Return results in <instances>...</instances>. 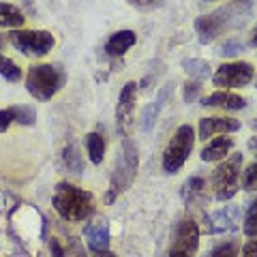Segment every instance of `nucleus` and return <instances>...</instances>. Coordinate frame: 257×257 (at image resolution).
Masks as SVG:
<instances>
[{"instance_id":"20e7f679","label":"nucleus","mask_w":257,"mask_h":257,"mask_svg":"<svg viewBox=\"0 0 257 257\" xmlns=\"http://www.w3.org/2000/svg\"><path fill=\"white\" fill-rule=\"evenodd\" d=\"M67 82L64 71L54 64H32L26 75V90L37 101H47L60 90Z\"/></svg>"},{"instance_id":"aec40b11","label":"nucleus","mask_w":257,"mask_h":257,"mask_svg":"<svg viewBox=\"0 0 257 257\" xmlns=\"http://www.w3.org/2000/svg\"><path fill=\"white\" fill-rule=\"evenodd\" d=\"M86 150L94 165L103 163V157H105V140H103L99 133H88L86 135Z\"/></svg>"},{"instance_id":"4be33fe9","label":"nucleus","mask_w":257,"mask_h":257,"mask_svg":"<svg viewBox=\"0 0 257 257\" xmlns=\"http://www.w3.org/2000/svg\"><path fill=\"white\" fill-rule=\"evenodd\" d=\"M62 159H64V165L69 167V172H73V174H82V170H84L82 155H79V150H77V146H75L73 142H69L67 146H64Z\"/></svg>"},{"instance_id":"c756f323","label":"nucleus","mask_w":257,"mask_h":257,"mask_svg":"<svg viewBox=\"0 0 257 257\" xmlns=\"http://www.w3.org/2000/svg\"><path fill=\"white\" fill-rule=\"evenodd\" d=\"M131 7H138V9H150V7H155L159 5L157 0H126Z\"/></svg>"},{"instance_id":"4468645a","label":"nucleus","mask_w":257,"mask_h":257,"mask_svg":"<svg viewBox=\"0 0 257 257\" xmlns=\"http://www.w3.org/2000/svg\"><path fill=\"white\" fill-rule=\"evenodd\" d=\"M172 94H174V84H167V86L161 88V92H159L157 99L142 111V122H140L142 131H150V128L155 126L157 118H159V114H161V109L165 107V103H167V99H170Z\"/></svg>"},{"instance_id":"423d86ee","label":"nucleus","mask_w":257,"mask_h":257,"mask_svg":"<svg viewBox=\"0 0 257 257\" xmlns=\"http://www.w3.org/2000/svg\"><path fill=\"white\" fill-rule=\"evenodd\" d=\"M240 165H242V155H231L227 161H223L214 170L212 187H214V197L219 202H227V199H231L238 193Z\"/></svg>"},{"instance_id":"bb28decb","label":"nucleus","mask_w":257,"mask_h":257,"mask_svg":"<svg viewBox=\"0 0 257 257\" xmlns=\"http://www.w3.org/2000/svg\"><path fill=\"white\" fill-rule=\"evenodd\" d=\"M238 242L236 240H229V242H225V244H221V246H216V248H212V255L214 257H236L238 255Z\"/></svg>"},{"instance_id":"9b49d317","label":"nucleus","mask_w":257,"mask_h":257,"mask_svg":"<svg viewBox=\"0 0 257 257\" xmlns=\"http://www.w3.org/2000/svg\"><path fill=\"white\" fill-rule=\"evenodd\" d=\"M84 238L92 253H109V225L107 221H94L84 227Z\"/></svg>"},{"instance_id":"f03ea898","label":"nucleus","mask_w":257,"mask_h":257,"mask_svg":"<svg viewBox=\"0 0 257 257\" xmlns=\"http://www.w3.org/2000/svg\"><path fill=\"white\" fill-rule=\"evenodd\" d=\"M52 204L64 221L69 223H82L94 212V197L92 193L75 187L69 182H60L56 187V193L52 197Z\"/></svg>"},{"instance_id":"e433bc0d","label":"nucleus","mask_w":257,"mask_h":257,"mask_svg":"<svg viewBox=\"0 0 257 257\" xmlns=\"http://www.w3.org/2000/svg\"><path fill=\"white\" fill-rule=\"evenodd\" d=\"M206 3H214V0H206Z\"/></svg>"},{"instance_id":"f704fd0d","label":"nucleus","mask_w":257,"mask_h":257,"mask_svg":"<svg viewBox=\"0 0 257 257\" xmlns=\"http://www.w3.org/2000/svg\"><path fill=\"white\" fill-rule=\"evenodd\" d=\"M251 126H253V128H257V118H255V120H253V122H251Z\"/></svg>"},{"instance_id":"39448f33","label":"nucleus","mask_w":257,"mask_h":257,"mask_svg":"<svg viewBox=\"0 0 257 257\" xmlns=\"http://www.w3.org/2000/svg\"><path fill=\"white\" fill-rule=\"evenodd\" d=\"M193 144H195V131H193V126L180 124L163 152V170L167 174H176L184 165V161L189 159L193 150Z\"/></svg>"},{"instance_id":"393cba45","label":"nucleus","mask_w":257,"mask_h":257,"mask_svg":"<svg viewBox=\"0 0 257 257\" xmlns=\"http://www.w3.org/2000/svg\"><path fill=\"white\" fill-rule=\"evenodd\" d=\"M240 52H244V45L240 43L238 39H227V41H223V45L219 47V54L227 56V58H231V56H236Z\"/></svg>"},{"instance_id":"2eb2a0df","label":"nucleus","mask_w":257,"mask_h":257,"mask_svg":"<svg viewBox=\"0 0 257 257\" xmlns=\"http://www.w3.org/2000/svg\"><path fill=\"white\" fill-rule=\"evenodd\" d=\"M202 105L206 107H221V109H244L246 107V101L242 99V96H238L234 92H227V90H219L214 92L210 96H206V99L202 101Z\"/></svg>"},{"instance_id":"7c9ffc66","label":"nucleus","mask_w":257,"mask_h":257,"mask_svg":"<svg viewBox=\"0 0 257 257\" xmlns=\"http://www.w3.org/2000/svg\"><path fill=\"white\" fill-rule=\"evenodd\" d=\"M242 255H257V242H255V240H251V242L244 244Z\"/></svg>"},{"instance_id":"ddd939ff","label":"nucleus","mask_w":257,"mask_h":257,"mask_svg":"<svg viewBox=\"0 0 257 257\" xmlns=\"http://www.w3.org/2000/svg\"><path fill=\"white\" fill-rule=\"evenodd\" d=\"M35 120H37L35 109L28 107V105L0 109V133H5L13 122L24 124V126H30V124H35Z\"/></svg>"},{"instance_id":"a878e982","label":"nucleus","mask_w":257,"mask_h":257,"mask_svg":"<svg viewBox=\"0 0 257 257\" xmlns=\"http://www.w3.org/2000/svg\"><path fill=\"white\" fill-rule=\"evenodd\" d=\"M242 189L244 191H257V161L246 167L244 178H242Z\"/></svg>"},{"instance_id":"dca6fc26","label":"nucleus","mask_w":257,"mask_h":257,"mask_svg":"<svg viewBox=\"0 0 257 257\" xmlns=\"http://www.w3.org/2000/svg\"><path fill=\"white\" fill-rule=\"evenodd\" d=\"M135 41H138V37H135L133 30H118L107 39L105 52L107 56H124L126 50H131L135 45Z\"/></svg>"},{"instance_id":"6ab92c4d","label":"nucleus","mask_w":257,"mask_h":257,"mask_svg":"<svg viewBox=\"0 0 257 257\" xmlns=\"http://www.w3.org/2000/svg\"><path fill=\"white\" fill-rule=\"evenodd\" d=\"M24 13L15 5L9 3H0V28H20L24 26Z\"/></svg>"},{"instance_id":"b1692460","label":"nucleus","mask_w":257,"mask_h":257,"mask_svg":"<svg viewBox=\"0 0 257 257\" xmlns=\"http://www.w3.org/2000/svg\"><path fill=\"white\" fill-rule=\"evenodd\" d=\"M242 231H244V234H246L248 238H255V236H257V199L251 204V208L246 210Z\"/></svg>"},{"instance_id":"9d476101","label":"nucleus","mask_w":257,"mask_h":257,"mask_svg":"<svg viewBox=\"0 0 257 257\" xmlns=\"http://www.w3.org/2000/svg\"><path fill=\"white\" fill-rule=\"evenodd\" d=\"M238 219H240V210L236 206H225L221 210L212 212L210 216H206V225L204 231L206 234H223L229 229H238Z\"/></svg>"},{"instance_id":"0eeeda50","label":"nucleus","mask_w":257,"mask_h":257,"mask_svg":"<svg viewBox=\"0 0 257 257\" xmlns=\"http://www.w3.org/2000/svg\"><path fill=\"white\" fill-rule=\"evenodd\" d=\"M9 41L24 56H45L56 43L47 30H11Z\"/></svg>"},{"instance_id":"cd10ccee","label":"nucleus","mask_w":257,"mask_h":257,"mask_svg":"<svg viewBox=\"0 0 257 257\" xmlns=\"http://www.w3.org/2000/svg\"><path fill=\"white\" fill-rule=\"evenodd\" d=\"M199 90H202V82L199 79H193V82H187L184 84V101L187 103H193L197 99V94H199Z\"/></svg>"},{"instance_id":"7ed1b4c3","label":"nucleus","mask_w":257,"mask_h":257,"mask_svg":"<svg viewBox=\"0 0 257 257\" xmlns=\"http://www.w3.org/2000/svg\"><path fill=\"white\" fill-rule=\"evenodd\" d=\"M138 167H140L138 146H135L128 138H124L122 148H120V152H118L114 172H111L109 191H107V197H105L107 204H114V199L120 195V193H124L128 187H131L135 176H138Z\"/></svg>"},{"instance_id":"2f4dec72","label":"nucleus","mask_w":257,"mask_h":257,"mask_svg":"<svg viewBox=\"0 0 257 257\" xmlns=\"http://www.w3.org/2000/svg\"><path fill=\"white\" fill-rule=\"evenodd\" d=\"M52 251H54L56 255H64V251L58 246V242H56V240H52Z\"/></svg>"},{"instance_id":"412c9836","label":"nucleus","mask_w":257,"mask_h":257,"mask_svg":"<svg viewBox=\"0 0 257 257\" xmlns=\"http://www.w3.org/2000/svg\"><path fill=\"white\" fill-rule=\"evenodd\" d=\"M182 69L187 71L191 77L199 79V82H204L206 77H210V64L206 60H197V58H187L182 60Z\"/></svg>"},{"instance_id":"72a5a7b5","label":"nucleus","mask_w":257,"mask_h":257,"mask_svg":"<svg viewBox=\"0 0 257 257\" xmlns=\"http://www.w3.org/2000/svg\"><path fill=\"white\" fill-rule=\"evenodd\" d=\"M251 41H253V43H255V45H257V26H255V28H253V37H251Z\"/></svg>"},{"instance_id":"1a4fd4ad","label":"nucleus","mask_w":257,"mask_h":257,"mask_svg":"<svg viewBox=\"0 0 257 257\" xmlns=\"http://www.w3.org/2000/svg\"><path fill=\"white\" fill-rule=\"evenodd\" d=\"M199 246V227L195 221H182L176 227V238L170 248L172 255H193Z\"/></svg>"},{"instance_id":"5701e85b","label":"nucleus","mask_w":257,"mask_h":257,"mask_svg":"<svg viewBox=\"0 0 257 257\" xmlns=\"http://www.w3.org/2000/svg\"><path fill=\"white\" fill-rule=\"evenodd\" d=\"M0 75H3L7 82H20L22 79V69L13 60L7 58V56H0Z\"/></svg>"},{"instance_id":"473e14b6","label":"nucleus","mask_w":257,"mask_h":257,"mask_svg":"<svg viewBox=\"0 0 257 257\" xmlns=\"http://www.w3.org/2000/svg\"><path fill=\"white\" fill-rule=\"evenodd\" d=\"M248 148H257V138H251V140H248Z\"/></svg>"},{"instance_id":"c85d7f7f","label":"nucleus","mask_w":257,"mask_h":257,"mask_svg":"<svg viewBox=\"0 0 257 257\" xmlns=\"http://www.w3.org/2000/svg\"><path fill=\"white\" fill-rule=\"evenodd\" d=\"M204 189H206V180L199 178V176H193V178L184 182V191H187L189 195H197V193H202Z\"/></svg>"},{"instance_id":"a211bd4d","label":"nucleus","mask_w":257,"mask_h":257,"mask_svg":"<svg viewBox=\"0 0 257 257\" xmlns=\"http://www.w3.org/2000/svg\"><path fill=\"white\" fill-rule=\"evenodd\" d=\"M231 148H234V140L231 138H216L208 144V146H204L199 157H202V161H206V163H210V161H221L229 155Z\"/></svg>"},{"instance_id":"f3484780","label":"nucleus","mask_w":257,"mask_h":257,"mask_svg":"<svg viewBox=\"0 0 257 257\" xmlns=\"http://www.w3.org/2000/svg\"><path fill=\"white\" fill-rule=\"evenodd\" d=\"M135 96H138V84L126 82L122 92H120V96H118V111H116L118 124L124 122V120L131 116V111L135 109Z\"/></svg>"},{"instance_id":"f257e3e1","label":"nucleus","mask_w":257,"mask_h":257,"mask_svg":"<svg viewBox=\"0 0 257 257\" xmlns=\"http://www.w3.org/2000/svg\"><path fill=\"white\" fill-rule=\"evenodd\" d=\"M248 11H251V3L248 0H236L223 9H216L208 15H202V18L195 20V30L199 35V43L202 45H208L212 43L216 37L227 32L231 28L240 26L244 24Z\"/></svg>"},{"instance_id":"c9c22d12","label":"nucleus","mask_w":257,"mask_h":257,"mask_svg":"<svg viewBox=\"0 0 257 257\" xmlns=\"http://www.w3.org/2000/svg\"><path fill=\"white\" fill-rule=\"evenodd\" d=\"M0 47H3V37H0Z\"/></svg>"},{"instance_id":"6e6552de","label":"nucleus","mask_w":257,"mask_h":257,"mask_svg":"<svg viewBox=\"0 0 257 257\" xmlns=\"http://www.w3.org/2000/svg\"><path fill=\"white\" fill-rule=\"evenodd\" d=\"M253 64L251 62H225L212 75V84L219 88H240L253 79Z\"/></svg>"},{"instance_id":"f8f14e48","label":"nucleus","mask_w":257,"mask_h":257,"mask_svg":"<svg viewBox=\"0 0 257 257\" xmlns=\"http://www.w3.org/2000/svg\"><path fill=\"white\" fill-rule=\"evenodd\" d=\"M240 128V120L236 118H202L199 120V138L208 140L212 135L236 133Z\"/></svg>"}]
</instances>
